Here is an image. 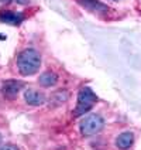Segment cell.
Returning <instances> with one entry per match:
<instances>
[{
	"instance_id": "3",
	"label": "cell",
	"mask_w": 141,
	"mask_h": 150,
	"mask_svg": "<svg viewBox=\"0 0 141 150\" xmlns=\"http://www.w3.org/2000/svg\"><path fill=\"white\" fill-rule=\"evenodd\" d=\"M103 126H105L103 117L96 115V113H92V115L86 116L81 122L79 129H81V133L83 136H93V134L99 133L100 130L103 129Z\"/></svg>"
},
{
	"instance_id": "1",
	"label": "cell",
	"mask_w": 141,
	"mask_h": 150,
	"mask_svg": "<svg viewBox=\"0 0 141 150\" xmlns=\"http://www.w3.org/2000/svg\"><path fill=\"white\" fill-rule=\"evenodd\" d=\"M17 68H18V72L24 76L35 74L40 67H41V57L40 54L33 48H27V50L21 51L18 55H17Z\"/></svg>"
},
{
	"instance_id": "10",
	"label": "cell",
	"mask_w": 141,
	"mask_h": 150,
	"mask_svg": "<svg viewBox=\"0 0 141 150\" xmlns=\"http://www.w3.org/2000/svg\"><path fill=\"white\" fill-rule=\"evenodd\" d=\"M0 150H18V147L14 144H3L0 146Z\"/></svg>"
},
{
	"instance_id": "9",
	"label": "cell",
	"mask_w": 141,
	"mask_h": 150,
	"mask_svg": "<svg viewBox=\"0 0 141 150\" xmlns=\"http://www.w3.org/2000/svg\"><path fill=\"white\" fill-rule=\"evenodd\" d=\"M38 82H40V85H42L44 88H50V86H54L55 83L58 82V76L54 74V72H44V74L38 78Z\"/></svg>"
},
{
	"instance_id": "5",
	"label": "cell",
	"mask_w": 141,
	"mask_h": 150,
	"mask_svg": "<svg viewBox=\"0 0 141 150\" xmlns=\"http://www.w3.org/2000/svg\"><path fill=\"white\" fill-rule=\"evenodd\" d=\"M24 100L28 105H33V106H40L45 102V96L44 93H41L37 89H25L24 92Z\"/></svg>"
},
{
	"instance_id": "11",
	"label": "cell",
	"mask_w": 141,
	"mask_h": 150,
	"mask_svg": "<svg viewBox=\"0 0 141 150\" xmlns=\"http://www.w3.org/2000/svg\"><path fill=\"white\" fill-rule=\"evenodd\" d=\"M17 1H18V3H21V4H23V3H27V1H28V0H17Z\"/></svg>"
},
{
	"instance_id": "7",
	"label": "cell",
	"mask_w": 141,
	"mask_h": 150,
	"mask_svg": "<svg viewBox=\"0 0 141 150\" xmlns=\"http://www.w3.org/2000/svg\"><path fill=\"white\" fill-rule=\"evenodd\" d=\"M78 3L82 4L85 8L90 10L93 13H98V14L107 11V6L103 4L100 0H78Z\"/></svg>"
},
{
	"instance_id": "2",
	"label": "cell",
	"mask_w": 141,
	"mask_h": 150,
	"mask_svg": "<svg viewBox=\"0 0 141 150\" xmlns=\"http://www.w3.org/2000/svg\"><path fill=\"white\" fill-rule=\"evenodd\" d=\"M98 102V96L96 93L92 91L89 86H83L82 89L78 93V103H76V108L74 110V116H82L86 112H89L93 105Z\"/></svg>"
},
{
	"instance_id": "13",
	"label": "cell",
	"mask_w": 141,
	"mask_h": 150,
	"mask_svg": "<svg viewBox=\"0 0 141 150\" xmlns=\"http://www.w3.org/2000/svg\"><path fill=\"white\" fill-rule=\"evenodd\" d=\"M113 1H117V0H113Z\"/></svg>"
},
{
	"instance_id": "6",
	"label": "cell",
	"mask_w": 141,
	"mask_h": 150,
	"mask_svg": "<svg viewBox=\"0 0 141 150\" xmlns=\"http://www.w3.org/2000/svg\"><path fill=\"white\" fill-rule=\"evenodd\" d=\"M24 20V16L21 13L17 11H11V10H4L0 13V21L1 23H7L11 25H18Z\"/></svg>"
},
{
	"instance_id": "8",
	"label": "cell",
	"mask_w": 141,
	"mask_h": 150,
	"mask_svg": "<svg viewBox=\"0 0 141 150\" xmlns=\"http://www.w3.org/2000/svg\"><path fill=\"white\" fill-rule=\"evenodd\" d=\"M133 142H134V136L131 132H123L121 134H119L116 137V146L121 150L130 149Z\"/></svg>"
},
{
	"instance_id": "12",
	"label": "cell",
	"mask_w": 141,
	"mask_h": 150,
	"mask_svg": "<svg viewBox=\"0 0 141 150\" xmlns=\"http://www.w3.org/2000/svg\"><path fill=\"white\" fill-rule=\"evenodd\" d=\"M0 1H1V3H10L11 0H0Z\"/></svg>"
},
{
	"instance_id": "4",
	"label": "cell",
	"mask_w": 141,
	"mask_h": 150,
	"mask_svg": "<svg viewBox=\"0 0 141 150\" xmlns=\"http://www.w3.org/2000/svg\"><path fill=\"white\" fill-rule=\"evenodd\" d=\"M23 85H24V83L21 82V81L7 79V81H4L3 85H1V93H3V96H4L6 99H14L17 95H18V92L21 91Z\"/></svg>"
}]
</instances>
